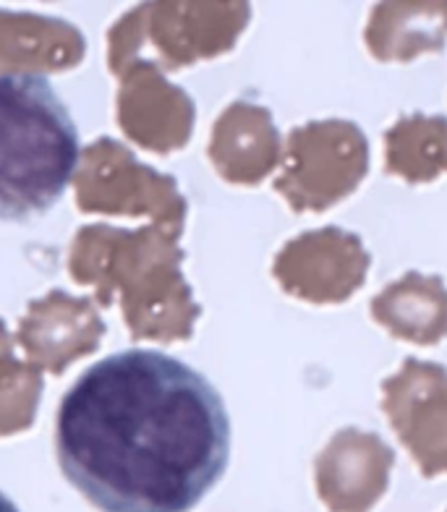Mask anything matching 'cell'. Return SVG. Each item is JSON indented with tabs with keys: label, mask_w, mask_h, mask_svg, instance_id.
I'll list each match as a JSON object with an SVG mask.
<instances>
[{
	"label": "cell",
	"mask_w": 447,
	"mask_h": 512,
	"mask_svg": "<svg viewBox=\"0 0 447 512\" xmlns=\"http://www.w3.org/2000/svg\"><path fill=\"white\" fill-rule=\"evenodd\" d=\"M55 458L100 512H191L225 476L231 418L202 371L157 348H126L66 390Z\"/></svg>",
	"instance_id": "6da1fadb"
},
{
	"label": "cell",
	"mask_w": 447,
	"mask_h": 512,
	"mask_svg": "<svg viewBox=\"0 0 447 512\" xmlns=\"http://www.w3.org/2000/svg\"><path fill=\"white\" fill-rule=\"evenodd\" d=\"M79 157V128L53 81L34 71L0 74V223L48 215Z\"/></svg>",
	"instance_id": "7a4b0ae2"
},
{
	"label": "cell",
	"mask_w": 447,
	"mask_h": 512,
	"mask_svg": "<svg viewBox=\"0 0 447 512\" xmlns=\"http://www.w3.org/2000/svg\"><path fill=\"white\" fill-rule=\"evenodd\" d=\"M369 170V144L356 123L317 121L293 131L285 194L296 209H330L359 189Z\"/></svg>",
	"instance_id": "3957f363"
},
{
	"label": "cell",
	"mask_w": 447,
	"mask_h": 512,
	"mask_svg": "<svg viewBox=\"0 0 447 512\" xmlns=\"http://www.w3.org/2000/svg\"><path fill=\"white\" fill-rule=\"evenodd\" d=\"M382 413L424 479L447 473V369L406 358L382 382Z\"/></svg>",
	"instance_id": "277c9868"
},
{
	"label": "cell",
	"mask_w": 447,
	"mask_h": 512,
	"mask_svg": "<svg viewBox=\"0 0 447 512\" xmlns=\"http://www.w3.org/2000/svg\"><path fill=\"white\" fill-rule=\"evenodd\" d=\"M372 256L356 233L325 228L306 233L288 246L280 275L288 290L312 304H343L364 285Z\"/></svg>",
	"instance_id": "5b68a950"
},
{
	"label": "cell",
	"mask_w": 447,
	"mask_h": 512,
	"mask_svg": "<svg viewBox=\"0 0 447 512\" xmlns=\"http://www.w3.org/2000/svg\"><path fill=\"white\" fill-rule=\"evenodd\" d=\"M395 450L380 434L340 429L317 458V492L330 512H369L387 492Z\"/></svg>",
	"instance_id": "8992f818"
},
{
	"label": "cell",
	"mask_w": 447,
	"mask_h": 512,
	"mask_svg": "<svg viewBox=\"0 0 447 512\" xmlns=\"http://www.w3.org/2000/svg\"><path fill=\"white\" fill-rule=\"evenodd\" d=\"M372 319L398 340L437 345L447 337V288L442 277L406 272L372 298Z\"/></svg>",
	"instance_id": "52a82bcc"
},
{
	"label": "cell",
	"mask_w": 447,
	"mask_h": 512,
	"mask_svg": "<svg viewBox=\"0 0 447 512\" xmlns=\"http://www.w3.org/2000/svg\"><path fill=\"white\" fill-rule=\"evenodd\" d=\"M366 48L377 61L408 63L447 45V0L432 3H380L364 32Z\"/></svg>",
	"instance_id": "ba28073f"
},
{
	"label": "cell",
	"mask_w": 447,
	"mask_h": 512,
	"mask_svg": "<svg viewBox=\"0 0 447 512\" xmlns=\"http://www.w3.org/2000/svg\"><path fill=\"white\" fill-rule=\"evenodd\" d=\"M385 170L406 183H432L447 173V118L403 115L385 131Z\"/></svg>",
	"instance_id": "9c48e42d"
},
{
	"label": "cell",
	"mask_w": 447,
	"mask_h": 512,
	"mask_svg": "<svg viewBox=\"0 0 447 512\" xmlns=\"http://www.w3.org/2000/svg\"><path fill=\"white\" fill-rule=\"evenodd\" d=\"M0 512H21V507L6 492H0Z\"/></svg>",
	"instance_id": "30bf717a"
}]
</instances>
